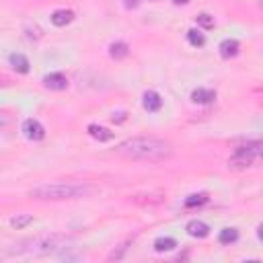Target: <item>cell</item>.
Segmentation results:
<instances>
[{
  "label": "cell",
  "instance_id": "obj_1",
  "mask_svg": "<svg viewBox=\"0 0 263 263\" xmlns=\"http://www.w3.org/2000/svg\"><path fill=\"white\" fill-rule=\"evenodd\" d=\"M118 152L134 161H162L171 157V146L157 138H130L118 146Z\"/></svg>",
  "mask_w": 263,
  "mask_h": 263
},
{
  "label": "cell",
  "instance_id": "obj_2",
  "mask_svg": "<svg viewBox=\"0 0 263 263\" xmlns=\"http://www.w3.org/2000/svg\"><path fill=\"white\" fill-rule=\"evenodd\" d=\"M93 193L95 189L86 183H52L33 187L29 196L37 200H81L93 196Z\"/></svg>",
  "mask_w": 263,
  "mask_h": 263
},
{
  "label": "cell",
  "instance_id": "obj_3",
  "mask_svg": "<svg viewBox=\"0 0 263 263\" xmlns=\"http://www.w3.org/2000/svg\"><path fill=\"white\" fill-rule=\"evenodd\" d=\"M68 243H72L70 237L56 235V232H52V235H43V237H37L33 241H29V245H31V247H25L21 251L23 253H29V255H47V253H54L56 249L66 247Z\"/></svg>",
  "mask_w": 263,
  "mask_h": 263
},
{
  "label": "cell",
  "instance_id": "obj_4",
  "mask_svg": "<svg viewBox=\"0 0 263 263\" xmlns=\"http://www.w3.org/2000/svg\"><path fill=\"white\" fill-rule=\"evenodd\" d=\"M259 157H261V142H249L245 146L235 148L228 162L232 167H251L253 162L259 161Z\"/></svg>",
  "mask_w": 263,
  "mask_h": 263
},
{
  "label": "cell",
  "instance_id": "obj_5",
  "mask_svg": "<svg viewBox=\"0 0 263 263\" xmlns=\"http://www.w3.org/2000/svg\"><path fill=\"white\" fill-rule=\"evenodd\" d=\"M23 132H25L27 138L33 140V142H40V140L45 138V128L37 120H27L23 123Z\"/></svg>",
  "mask_w": 263,
  "mask_h": 263
},
{
  "label": "cell",
  "instance_id": "obj_6",
  "mask_svg": "<svg viewBox=\"0 0 263 263\" xmlns=\"http://www.w3.org/2000/svg\"><path fill=\"white\" fill-rule=\"evenodd\" d=\"M43 84L50 91H66L68 89V79L60 72H54V74L43 76Z\"/></svg>",
  "mask_w": 263,
  "mask_h": 263
},
{
  "label": "cell",
  "instance_id": "obj_7",
  "mask_svg": "<svg viewBox=\"0 0 263 263\" xmlns=\"http://www.w3.org/2000/svg\"><path fill=\"white\" fill-rule=\"evenodd\" d=\"M185 230H187L189 237H196V239H206L210 235V226L206 222H202V220H191Z\"/></svg>",
  "mask_w": 263,
  "mask_h": 263
},
{
  "label": "cell",
  "instance_id": "obj_8",
  "mask_svg": "<svg viewBox=\"0 0 263 263\" xmlns=\"http://www.w3.org/2000/svg\"><path fill=\"white\" fill-rule=\"evenodd\" d=\"M144 109L146 111H150V113H157L161 107H162V99H161V95L159 93H154V91H146L144 93Z\"/></svg>",
  "mask_w": 263,
  "mask_h": 263
},
{
  "label": "cell",
  "instance_id": "obj_9",
  "mask_svg": "<svg viewBox=\"0 0 263 263\" xmlns=\"http://www.w3.org/2000/svg\"><path fill=\"white\" fill-rule=\"evenodd\" d=\"M218 50H220V56L224 58V60H230V58H235L241 50V43L237 40H224L220 45H218Z\"/></svg>",
  "mask_w": 263,
  "mask_h": 263
},
{
  "label": "cell",
  "instance_id": "obj_10",
  "mask_svg": "<svg viewBox=\"0 0 263 263\" xmlns=\"http://www.w3.org/2000/svg\"><path fill=\"white\" fill-rule=\"evenodd\" d=\"M50 19H52V23L56 27H66V25H70L74 21V13L66 11V8H60V11H54Z\"/></svg>",
  "mask_w": 263,
  "mask_h": 263
},
{
  "label": "cell",
  "instance_id": "obj_11",
  "mask_svg": "<svg viewBox=\"0 0 263 263\" xmlns=\"http://www.w3.org/2000/svg\"><path fill=\"white\" fill-rule=\"evenodd\" d=\"M214 99H216V91H212V89H196L191 93V101L198 103V105L212 103Z\"/></svg>",
  "mask_w": 263,
  "mask_h": 263
},
{
  "label": "cell",
  "instance_id": "obj_12",
  "mask_svg": "<svg viewBox=\"0 0 263 263\" xmlns=\"http://www.w3.org/2000/svg\"><path fill=\"white\" fill-rule=\"evenodd\" d=\"M86 130H89V134L93 136L95 140H99V142H109V140H113V132H111V130H107V128H103V125L91 123Z\"/></svg>",
  "mask_w": 263,
  "mask_h": 263
},
{
  "label": "cell",
  "instance_id": "obj_13",
  "mask_svg": "<svg viewBox=\"0 0 263 263\" xmlns=\"http://www.w3.org/2000/svg\"><path fill=\"white\" fill-rule=\"evenodd\" d=\"M8 62H11V66L15 68L19 74H27L29 72V60H27L23 54H11Z\"/></svg>",
  "mask_w": 263,
  "mask_h": 263
},
{
  "label": "cell",
  "instance_id": "obj_14",
  "mask_svg": "<svg viewBox=\"0 0 263 263\" xmlns=\"http://www.w3.org/2000/svg\"><path fill=\"white\" fill-rule=\"evenodd\" d=\"M130 54V47L128 43H123V41H115L109 45V56L113 58V60H123V58H128Z\"/></svg>",
  "mask_w": 263,
  "mask_h": 263
},
{
  "label": "cell",
  "instance_id": "obj_15",
  "mask_svg": "<svg viewBox=\"0 0 263 263\" xmlns=\"http://www.w3.org/2000/svg\"><path fill=\"white\" fill-rule=\"evenodd\" d=\"M175 247H177V241L171 239V237H161V239L154 241V251H159V253L173 251Z\"/></svg>",
  "mask_w": 263,
  "mask_h": 263
},
{
  "label": "cell",
  "instance_id": "obj_16",
  "mask_svg": "<svg viewBox=\"0 0 263 263\" xmlns=\"http://www.w3.org/2000/svg\"><path fill=\"white\" fill-rule=\"evenodd\" d=\"M239 239V230L237 228H222L220 235H218V241L222 245H230V243H237Z\"/></svg>",
  "mask_w": 263,
  "mask_h": 263
},
{
  "label": "cell",
  "instance_id": "obj_17",
  "mask_svg": "<svg viewBox=\"0 0 263 263\" xmlns=\"http://www.w3.org/2000/svg\"><path fill=\"white\" fill-rule=\"evenodd\" d=\"M208 202V193H193L185 200V208H196V206H203Z\"/></svg>",
  "mask_w": 263,
  "mask_h": 263
},
{
  "label": "cell",
  "instance_id": "obj_18",
  "mask_svg": "<svg viewBox=\"0 0 263 263\" xmlns=\"http://www.w3.org/2000/svg\"><path fill=\"white\" fill-rule=\"evenodd\" d=\"M187 40L193 47H202L203 43H206V37H203V33H200L198 29H189L187 31Z\"/></svg>",
  "mask_w": 263,
  "mask_h": 263
},
{
  "label": "cell",
  "instance_id": "obj_19",
  "mask_svg": "<svg viewBox=\"0 0 263 263\" xmlns=\"http://www.w3.org/2000/svg\"><path fill=\"white\" fill-rule=\"evenodd\" d=\"M31 222H33L31 214H23V216H15V218L11 220V226L17 228V230H21V228H25L27 224H31Z\"/></svg>",
  "mask_w": 263,
  "mask_h": 263
},
{
  "label": "cell",
  "instance_id": "obj_20",
  "mask_svg": "<svg viewBox=\"0 0 263 263\" xmlns=\"http://www.w3.org/2000/svg\"><path fill=\"white\" fill-rule=\"evenodd\" d=\"M196 21H198V25H202L203 29H212V27H214V17L208 15V13L198 15V17H196Z\"/></svg>",
  "mask_w": 263,
  "mask_h": 263
},
{
  "label": "cell",
  "instance_id": "obj_21",
  "mask_svg": "<svg viewBox=\"0 0 263 263\" xmlns=\"http://www.w3.org/2000/svg\"><path fill=\"white\" fill-rule=\"evenodd\" d=\"M123 4H125V8H136L140 2H138V0H123Z\"/></svg>",
  "mask_w": 263,
  "mask_h": 263
},
{
  "label": "cell",
  "instance_id": "obj_22",
  "mask_svg": "<svg viewBox=\"0 0 263 263\" xmlns=\"http://www.w3.org/2000/svg\"><path fill=\"white\" fill-rule=\"evenodd\" d=\"M123 120H125V113H118V115L113 113V121H123Z\"/></svg>",
  "mask_w": 263,
  "mask_h": 263
},
{
  "label": "cell",
  "instance_id": "obj_23",
  "mask_svg": "<svg viewBox=\"0 0 263 263\" xmlns=\"http://www.w3.org/2000/svg\"><path fill=\"white\" fill-rule=\"evenodd\" d=\"M173 2H175V4H187L189 0H173Z\"/></svg>",
  "mask_w": 263,
  "mask_h": 263
}]
</instances>
